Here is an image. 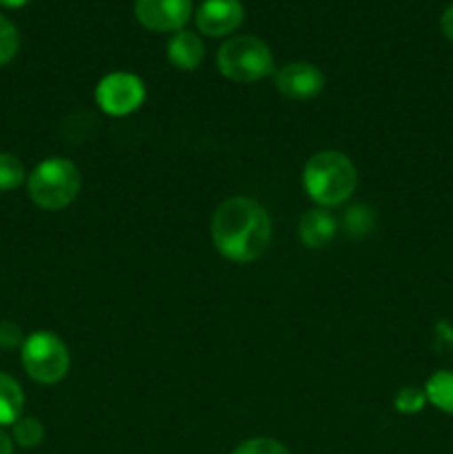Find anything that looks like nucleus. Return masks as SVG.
<instances>
[{
    "mask_svg": "<svg viewBox=\"0 0 453 454\" xmlns=\"http://www.w3.org/2000/svg\"><path fill=\"white\" fill-rule=\"evenodd\" d=\"M29 0H0V7H7V9H18V7H25Z\"/></svg>",
    "mask_w": 453,
    "mask_h": 454,
    "instance_id": "nucleus-23",
    "label": "nucleus"
},
{
    "mask_svg": "<svg viewBox=\"0 0 453 454\" xmlns=\"http://www.w3.org/2000/svg\"><path fill=\"white\" fill-rule=\"evenodd\" d=\"M20 344H22L20 326L13 322H9V319H3V322H0V348L12 350Z\"/></svg>",
    "mask_w": 453,
    "mask_h": 454,
    "instance_id": "nucleus-20",
    "label": "nucleus"
},
{
    "mask_svg": "<svg viewBox=\"0 0 453 454\" xmlns=\"http://www.w3.org/2000/svg\"><path fill=\"white\" fill-rule=\"evenodd\" d=\"M80 184H83V177H80L78 167L65 158L44 160L31 171L27 180L31 202L44 211H60L69 207L78 198Z\"/></svg>",
    "mask_w": 453,
    "mask_h": 454,
    "instance_id": "nucleus-3",
    "label": "nucleus"
},
{
    "mask_svg": "<svg viewBox=\"0 0 453 454\" xmlns=\"http://www.w3.org/2000/svg\"><path fill=\"white\" fill-rule=\"evenodd\" d=\"M336 217L324 208H311L300 217V239L306 248H324L336 238Z\"/></svg>",
    "mask_w": 453,
    "mask_h": 454,
    "instance_id": "nucleus-11",
    "label": "nucleus"
},
{
    "mask_svg": "<svg viewBox=\"0 0 453 454\" xmlns=\"http://www.w3.org/2000/svg\"><path fill=\"white\" fill-rule=\"evenodd\" d=\"M275 87L289 100H311L324 89V75L309 62H289L275 75Z\"/></svg>",
    "mask_w": 453,
    "mask_h": 454,
    "instance_id": "nucleus-8",
    "label": "nucleus"
},
{
    "mask_svg": "<svg viewBox=\"0 0 453 454\" xmlns=\"http://www.w3.org/2000/svg\"><path fill=\"white\" fill-rule=\"evenodd\" d=\"M25 395L20 384L7 372H0V426H13L22 415Z\"/></svg>",
    "mask_w": 453,
    "mask_h": 454,
    "instance_id": "nucleus-12",
    "label": "nucleus"
},
{
    "mask_svg": "<svg viewBox=\"0 0 453 454\" xmlns=\"http://www.w3.org/2000/svg\"><path fill=\"white\" fill-rule=\"evenodd\" d=\"M22 366L38 384H58L69 371V350L53 333L36 331L22 341Z\"/></svg>",
    "mask_w": 453,
    "mask_h": 454,
    "instance_id": "nucleus-5",
    "label": "nucleus"
},
{
    "mask_svg": "<svg viewBox=\"0 0 453 454\" xmlns=\"http://www.w3.org/2000/svg\"><path fill=\"white\" fill-rule=\"evenodd\" d=\"M145 82L138 75L115 71L105 75L96 87V102L105 114L127 115L145 102Z\"/></svg>",
    "mask_w": 453,
    "mask_h": 454,
    "instance_id": "nucleus-6",
    "label": "nucleus"
},
{
    "mask_svg": "<svg viewBox=\"0 0 453 454\" xmlns=\"http://www.w3.org/2000/svg\"><path fill=\"white\" fill-rule=\"evenodd\" d=\"M211 238L218 253L235 264L258 260L271 242V220L251 198H229L216 208Z\"/></svg>",
    "mask_w": 453,
    "mask_h": 454,
    "instance_id": "nucleus-1",
    "label": "nucleus"
},
{
    "mask_svg": "<svg viewBox=\"0 0 453 454\" xmlns=\"http://www.w3.org/2000/svg\"><path fill=\"white\" fill-rule=\"evenodd\" d=\"M191 0H136L138 22L151 31H180L191 18Z\"/></svg>",
    "mask_w": 453,
    "mask_h": 454,
    "instance_id": "nucleus-7",
    "label": "nucleus"
},
{
    "mask_svg": "<svg viewBox=\"0 0 453 454\" xmlns=\"http://www.w3.org/2000/svg\"><path fill=\"white\" fill-rule=\"evenodd\" d=\"M167 56L173 67L182 71H194L203 65L204 60V44L198 34L180 29L173 34V38L167 44Z\"/></svg>",
    "mask_w": 453,
    "mask_h": 454,
    "instance_id": "nucleus-10",
    "label": "nucleus"
},
{
    "mask_svg": "<svg viewBox=\"0 0 453 454\" xmlns=\"http://www.w3.org/2000/svg\"><path fill=\"white\" fill-rule=\"evenodd\" d=\"M395 411L402 412V415H416L422 408L426 406V395L425 390L413 388V386H407V388H400L398 395L393 399Z\"/></svg>",
    "mask_w": 453,
    "mask_h": 454,
    "instance_id": "nucleus-17",
    "label": "nucleus"
},
{
    "mask_svg": "<svg viewBox=\"0 0 453 454\" xmlns=\"http://www.w3.org/2000/svg\"><path fill=\"white\" fill-rule=\"evenodd\" d=\"M27 173L20 160L12 153H0V191H13L25 182Z\"/></svg>",
    "mask_w": 453,
    "mask_h": 454,
    "instance_id": "nucleus-14",
    "label": "nucleus"
},
{
    "mask_svg": "<svg viewBox=\"0 0 453 454\" xmlns=\"http://www.w3.org/2000/svg\"><path fill=\"white\" fill-rule=\"evenodd\" d=\"M244 20V7L240 0H204L195 12V25L203 34L220 38L234 34Z\"/></svg>",
    "mask_w": 453,
    "mask_h": 454,
    "instance_id": "nucleus-9",
    "label": "nucleus"
},
{
    "mask_svg": "<svg viewBox=\"0 0 453 454\" xmlns=\"http://www.w3.org/2000/svg\"><path fill=\"white\" fill-rule=\"evenodd\" d=\"M231 454H291L280 442L266 437L249 439V442L240 443Z\"/></svg>",
    "mask_w": 453,
    "mask_h": 454,
    "instance_id": "nucleus-18",
    "label": "nucleus"
},
{
    "mask_svg": "<svg viewBox=\"0 0 453 454\" xmlns=\"http://www.w3.org/2000/svg\"><path fill=\"white\" fill-rule=\"evenodd\" d=\"M440 27H442V34L447 35L449 40L453 43V3L444 9L442 13V20H440Z\"/></svg>",
    "mask_w": 453,
    "mask_h": 454,
    "instance_id": "nucleus-21",
    "label": "nucleus"
},
{
    "mask_svg": "<svg viewBox=\"0 0 453 454\" xmlns=\"http://www.w3.org/2000/svg\"><path fill=\"white\" fill-rule=\"evenodd\" d=\"M18 47H20V35H18V29L13 27L12 20L0 16V67L7 65V62L16 56Z\"/></svg>",
    "mask_w": 453,
    "mask_h": 454,
    "instance_id": "nucleus-16",
    "label": "nucleus"
},
{
    "mask_svg": "<svg viewBox=\"0 0 453 454\" xmlns=\"http://www.w3.org/2000/svg\"><path fill=\"white\" fill-rule=\"evenodd\" d=\"M373 226V215L369 213V208L364 207H354L349 208V213H346V229H349V233L354 231V233H364V231H369Z\"/></svg>",
    "mask_w": 453,
    "mask_h": 454,
    "instance_id": "nucleus-19",
    "label": "nucleus"
},
{
    "mask_svg": "<svg viewBox=\"0 0 453 454\" xmlns=\"http://www.w3.org/2000/svg\"><path fill=\"white\" fill-rule=\"evenodd\" d=\"M426 402L435 406L438 411L453 415V372L451 371H438L429 377L425 386Z\"/></svg>",
    "mask_w": 453,
    "mask_h": 454,
    "instance_id": "nucleus-13",
    "label": "nucleus"
},
{
    "mask_svg": "<svg viewBox=\"0 0 453 454\" xmlns=\"http://www.w3.org/2000/svg\"><path fill=\"white\" fill-rule=\"evenodd\" d=\"M13 439H16L18 446L36 448L44 439L43 424L36 417H22L13 424Z\"/></svg>",
    "mask_w": 453,
    "mask_h": 454,
    "instance_id": "nucleus-15",
    "label": "nucleus"
},
{
    "mask_svg": "<svg viewBox=\"0 0 453 454\" xmlns=\"http://www.w3.org/2000/svg\"><path fill=\"white\" fill-rule=\"evenodd\" d=\"M0 454H13V442L7 433L0 430Z\"/></svg>",
    "mask_w": 453,
    "mask_h": 454,
    "instance_id": "nucleus-22",
    "label": "nucleus"
},
{
    "mask_svg": "<svg viewBox=\"0 0 453 454\" xmlns=\"http://www.w3.org/2000/svg\"><path fill=\"white\" fill-rule=\"evenodd\" d=\"M218 69L234 82H256L274 71V56L256 35H235L218 51Z\"/></svg>",
    "mask_w": 453,
    "mask_h": 454,
    "instance_id": "nucleus-4",
    "label": "nucleus"
},
{
    "mask_svg": "<svg viewBox=\"0 0 453 454\" xmlns=\"http://www.w3.org/2000/svg\"><path fill=\"white\" fill-rule=\"evenodd\" d=\"M305 189L320 207H338L351 198L358 184L354 162L340 151H320L305 167Z\"/></svg>",
    "mask_w": 453,
    "mask_h": 454,
    "instance_id": "nucleus-2",
    "label": "nucleus"
}]
</instances>
